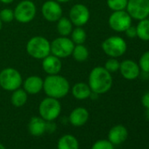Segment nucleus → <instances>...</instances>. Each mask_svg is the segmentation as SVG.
<instances>
[{
  "label": "nucleus",
  "mask_w": 149,
  "mask_h": 149,
  "mask_svg": "<svg viewBox=\"0 0 149 149\" xmlns=\"http://www.w3.org/2000/svg\"><path fill=\"white\" fill-rule=\"evenodd\" d=\"M88 84L93 93L102 95L107 93L111 89L113 78L111 74L104 67L97 66L89 74Z\"/></svg>",
  "instance_id": "f257e3e1"
},
{
  "label": "nucleus",
  "mask_w": 149,
  "mask_h": 149,
  "mask_svg": "<svg viewBox=\"0 0 149 149\" xmlns=\"http://www.w3.org/2000/svg\"><path fill=\"white\" fill-rule=\"evenodd\" d=\"M70 88L68 80L60 74H47L43 82V91L47 97L56 99L65 97L69 93Z\"/></svg>",
  "instance_id": "f03ea898"
},
{
  "label": "nucleus",
  "mask_w": 149,
  "mask_h": 149,
  "mask_svg": "<svg viewBox=\"0 0 149 149\" xmlns=\"http://www.w3.org/2000/svg\"><path fill=\"white\" fill-rule=\"evenodd\" d=\"M26 51L30 57L35 60H43L51 54L50 41L40 35L33 36L26 42Z\"/></svg>",
  "instance_id": "7ed1b4c3"
},
{
  "label": "nucleus",
  "mask_w": 149,
  "mask_h": 149,
  "mask_svg": "<svg viewBox=\"0 0 149 149\" xmlns=\"http://www.w3.org/2000/svg\"><path fill=\"white\" fill-rule=\"evenodd\" d=\"M23 84L21 73L14 68H6L0 71V87L6 91H14Z\"/></svg>",
  "instance_id": "20e7f679"
},
{
  "label": "nucleus",
  "mask_w": 149,
  "mask_h": 149,
  "mask_svg": "<svg viewBox=\"0 0 149 149\" xmlns=\"http://www.w3.org/2000/svg\"><path fill=\"white\" fill-rule=\"evenodd\" d=\"M103 52L109 57L118 58L124 55L127 50L126 41L120 36H110L101 45Z\"/></svg>",
  "instance_id": "39448f33"
},
{
  "label": "nucleus",
  "mask_w": 149,
  "mask_h": 149,
  "mask_svg": "<svg viewBox=\"0 0 149 149\" xmlns=\"http://www.w3.org/2000/svg\"><path fill=\"white\" fill-rule=\"evenodd\" d=\"M61 112L59 99L47 97L39 104V114L46 121H54Z\"/></svg>",
  "instance_id": "423d86ee"
},
{
  "label": "nucleus",
  "mask_w": 149,
  "mask_h": 149,
  "mask_svg": "<svg viewBox=\"0 0 149 149\" xmlns=\"http://www.w3.org/2000/svg\"><path fill=\"white\" fill-rule=\"evenodd\" d=\"M14 19L21 24H28L32 22L37 14V7L33 1L22 0L13 10Z\"/></svg>",
  "instance_id": "0eeeda50"
},
{
  "label": "nucleus",
  "mask_w": 149,
  "mask_h": 149,
  "mask_svg": "<svg viewBox=\"0 0 149 149\" xmlns=\"http://www.w3.org/2000/svg\"><path fill=\"white\" fill-rule=\"evenodd\" d=\"M74 44L69 37L59 36L50 42L51 54L60 59L71 56Z\"/></svg>",
  "instance_id": "6e6552de"
},
{
  "label": "nucleus",
  "mask_w": 149,
  "mask_h": 149,
  "mask_svg": "<svg viewBox=\"0 0 149 149\" xmlns=\"http://www.w3.org/2000/svg\"><path fill=\"white\" fill-rule=\"evenodd\" d=\"M132 19L128 13L124 11L112 12L108 19V24L111 29L117 33H125V31L132 25Z\"/></svg>",
  "instance_id": "1a4fd4ad"
},
{
  "label": "nucleus",
  "mask_w": 149,
  "mask_h": 149,
  "mask_svg": "<svg viewBox=\"0 0 149 149\" xmlns=\"http://www.w3.org/2000/svg\"><path fill=\"white\" fill-rule=\"evenodd\" d=\"M125 11L133 19H147L149 16V0H128Z\"/></svg>",
  "instance_id": "9d476101"
},
{
  "label": "nucleus",
  "mask_w": 149,
  "mask_h": 149,
  "mask_svg": "<svg viewBox=\"0 0 149 149\" xmlns=\"http://www.w3.org/2000/svg\"><path fill=\"white\" fill-rule=\"evenodd\" d=\"M68 18L74 26H84L91 19V12L84 4H74L70 8Z\"/></svg>",
  "instance_id": "9b49d317"
},
{
  "label": "nucleus",
  "mask_w": 149,
  "mask_h": 149,
  "mask_svg": "<svg viewBox=\"0 0 149 149\" xmlns=\"http://www.w3.org/2000/svg\"><path fill=\"white\" fill-rule=\"evenodd\" d=\"M41 14L47 21L57 22L63 15V10L55 0H47L41 6Z\"/></svg>",
  "instance_id": "f8f14e48"
},
{
  "label": "nucleus",
  "mask_w": 149,
  "mask_h": 149,
  "mask_svg": "<svg viewBox=\"0 0 149 149\" xmlns=\"http://www.w3.org/2000/svg\"><path fill=\"white\" fill-rule=\"evenodd\" d=\"M121 76L128 81H133L140 76V68L139 64L130 59L124 60L120 62L119 69Z\"/></svg>",
  "instance_id": "ddd939ff"
},
{
  "label": "nucleus",
  "mask_w": 149,
  "mask_h": 149,
  "mask_svg": "<svg viewBox=\"0 0 149 149\" xmlns=\"http://www.w3.org/2000/svg\"><path fill=\"white\" fill-rule=\"evenodd\" d=\"M44 79L40 76L33 74L23 80V89L28 95H36L43 91Z\"/></svg>",
  "instance_id": "4468645a"
},
{
  "label": "nucleus",
  "mask_w": 149,
  "mask_h": 149,
  "mask_svg": "<svg viewBox=\"0 0 149 149\" xmlns=\"http://www.w3.org/2000/svg\"><path fill=\"white\" fill-rule=\"evenodd\" d=\"M42 61L41 67L43 71L47 74H60L62 68L61 59L56 57L55 55L50 54L45 57Z\"/></svg>",
  "instance_id": "2eb2a0df"
},
{
  "label": "nucleus",
  "mask_w": 149,
  "mask_h": 149,
  "mask_svg": "<svg viewBox=\"0 0 149 149\" xmlns=\"http://www.w3.org/2000/svg\"><path fill=\"white\" fill-rule=\"evenodd\" d=\"M90 113L88 110L84 107L74 108L69 114L68 120L70 124L76 127H80L84 125L89 120Z\"/></svg>",
  "instance_id": "dca6fc26"
},
{
  "label": "nucleus",
  "mask_w": 149,
  "mask_h": 149,
  "mask_svg": "<svg viewBox=\"0 0 149 149\" xmlns=\"http://www.w3.org/2000/svg\"><path fill=\"white\" fill-rule=\"evenodd\" d=\"M128 137V131L126 127L122 125H117L111 128L108 132V140L112 145H120L126 140Z\"/></svg>",
  "instance_id": "f3484780"
},
{
  "label": "nucleus",
  "mask_w": 149,
  "mask_h": 149,
  "mask_svg": "<svg viewBox=\"0 0 149 149\" xmlns=\"http://www.w3.org/2000/svg\"><path fill=\"white\" fill-rule=\"evenodd\" d=\"M73 97L77 100H85L90 98L92 91L88 84V83L79 82L74 84L72 88H70Z\"/></svg>",
  "instance_id": "a211bd4d"
},
{
  "label": "nucleus",
  "mask_w": 149,
  "mask_h": 149,
  "mask_svg": "<svg viewBox=\"0 0 149 149\" xmlns=\"http://www.w3.org/2000/svg\"><path fill=\"white\" fill-rule=\"evenodd\" d=\"M47 121L41 117H33L28 123V131L31 135L39 137L46 132Z\"/></svg>",
  "instance_id": "6ab92c4d"
},
{
  "label": "nucleus",
  "mask_w": 149,
  "mask_h": 149,
  "mask_svg": "<svg viewBox=\"0 0 149 149\" xmlns=\"http://www.w3.org/2000/svg\"><path fill=\"white\" fill-rule=\"evenodd\" d=\"M57 149H79L78 139L74 135L65 134L59 139Z\"/></svg>",
  "instance_id": "aec40b11"
},
{
  "label": "nucleus",
  "mask_w": 149,
  "mask_h": 149,
  "mask_svg": "<svg viewBox=\"0 0 149 149\" xmlns=\"http://www.w3.org/2000/svg\"><path fill=\"white\" fill-rule=\"evenodd\" d=\"M74 28V25L70 21L68 17H61L56 22V30L60 36L69 37L72 30Z\"/></svg>",
  "instance_id": "412c9836"
},
{
  "label": "nucleus",
  "mask_w": 149,
  "mask_h": 149,
  "mask_svg": "<svg viewBox=\"0 0 149 149\" xmlns=\"http://www.w3.org/2000/svg\"><path fill=\"white\" fill-rule=\"evenodd\" d=\"M28 100V94L23 88H19L13 91L11 96V103L15 107H22L24 106Z\"/></svg>",
  "instance_id": "4be33fe9"
},
{
  "label": "nucleus",
  "mask_w": 149,
  "mask_h": 149,
  "mask_svg": "<svg viewBox=\"0 0 149 149\" xmlns=\"http://www.w3.org/2000/svg\"><path fill=\"white\" fill-rule=\"evenodd\" d=\"M71 56L77 62H84L88 60L90 56V52L88 47L84 44L74 45Z\"/></svg>",
  "instance_id": "5701e85b"
},
{
  "label": "nucleus",
  "mask_w": 149,
  "mask_h": 149,
  "mask_svg": "<svg viewBox=\"0 0 149 149\" xmlns=\"http://www.w3.org/2000/svg\"><path fill=\"white\" fill-rule=\"evenodd\" d=\"M137 37L143 41H149V19H144L139 20L136 26Z\"/></svg>",
  "instance_id": "b1692460"
},
{
  "label": "nucleus",
  "mask_w": 149,
  "mask_h": 149,
  "mask_svg": "<svg viewBox=\"0 0 149 149\" xmlns=\"http://www.w3.org/2000/svg\"><path fill=\"white\" fill-rule=\"evenodd\" d=\"M69 36L74 45L84 44L87 40V33L83 26H76L73 28Z\"/></svg>",
  "instance_id": "393cba45"
},
{
  "label": "nucleus",
  "mask_w": 149,
  "mask_h": 149,
  "mask_svg": "<svg viewBox=\"0 0 149 149\" xmlns=\"http://www.w3.org/2000/svg\"><path fill=\"white\" fill-rule=\"evenodd\" d=\"M128 0H106V5L112 12L124 11L126 9Z\"/></svg>",
  "instance_id": "a878e982"
},
{
  "label": "nucleus",
  "mask_w": 149,
  "mask_h": 149,
  "mask_svg": "<svg viewBox=\"0 0 149 149\" xmlns=\"http://www.w3.org/2000/svg\"><path fill=\"white\" fill-rule=\"evenodd\" d=\"M119 65H120V62L118 61V60L117 58H112V57H110L104 63V68L109 71L111 74H113V73H116L117 71H118L119 69Z\"/></svg>",
  "instance_id": "bb28decb"
},
{
  "label": "nucleus",
  "mask_w": 149,
  "mask_h": 149,
  "mask_svg": "<svg viewBox=\"0 0 149 149\" xmlns=\"http://www.w3.org/2000/svg\"><path fill=\"white\" fill-rule=\"evenodd\" d=\"M0 19L4 23H11L14 19V12L10 8H4L0 11Z\"/></svg>",
  "instance_id": "cd10ccee"
},
{
  "label": "nucleus",
  "mask_w": 149,
  "mask_h": 149,
  "mask_svg": "<svg viewBox=\"0 0 149 149\" xmlns=\"http://www.w3.org/2000/svg\"><path fill=\"white\" fill-rule=\"evenodd\" d=\"M139 66L140 71L145 73H149V50L142 54L139 60Z\"/></svg>",
  "instance_id": "c85d7f7f"
},
{
  "label": "nucleus",
  "mask_w": 149,
  "mask_h": 149,
  "mask_svg": "<svg viewBox=\"0 0 149 149\" xmlns=\"http://www.w3.org/2000/svg\"><path fill=\"white\" fill-rule=\"evenodd\" d=\"M91 149H114V145H112L109 140L99 139L92 145Z\"/></svg>",
  "instance_id": "c756f323"
},
{
  "label": "nucleus",
  "mask_w": 149,
  "mask_h": 149,
  "mask_svg": "<svg viewBox=\"0 0 149 149\" xmlns=\"http://www.w3.org/2000/svg\"><path fill=\"white\" fill-rule=\"evenodd\" d=\"M125 35L128 37V38H131V39H133V38H136L137 37V31H136V26L131 25L125 31Z\"/></svg>",
  "instance_id": "7c9ffc66"
},
{
  "label": "nucleus",
  "mask_w": 149,
  "mask_h": 149,
  "mask_svg": "<svg viewBox=\"0 0 149 149\" xmlns=\"http://www.w3.org/2000/svg\"><path fill=\"white\" fill-rule=\"evenodd\" d=\"M141 104L142 105L146 108L148 109L149 108V91L145 93L142 97H141Z\"/></svg>",
  "instance_id": "2f4dec72"
},
{
  "label": "nucleus",
  "mask_w": 149,
  "mask_h": 149,
  "mask_svg": "<svg viewBox=\"0 0 149 149\" xmlns=\"http://www.w3.org/2000/svg\"><path fill=\"white\" fill-rule=\"evenodd\" d=\"M56 129V125L54 123V121H47L46 125V132H54Z\"/></svg>",
  "instance_id": "473e14b6"
},
{
  "label": "nucleus",
  "mask_w": 149,
  "mask_h": 149,
  "mask_svg": "<svg viewBox=\"0 0 149 149\" xmlns=\"http://www.w3.org/2000/svg\"><path fill=\"white\" fill-rule=\"evenodd\" d=\"M14 1H15V0H0V3H2L4 5H11Z\"/></svg>",
  "instance_id": "72a5a7b5"
},
{
  "label": "nucleus",
  "mask_w": 149,
  "mask_h": 149,
  "mask_svg": "<svg viewBox=\"0 0 149 149\" xmlns=\"http://www.w3.org/2000/svg\"><path fill=\"white\" fill-rule=\"evenodd\" d=\"M55 1L60 3V4H67V3L70 2L71 0H55Z\"/></svg>",
  "instance_id": "f704fd0d"
},
{
  "label": "nucleus",
  "mask_w": 149,
  "mask_h": 149,
  "mask_svg": "<svg viewBox=\"0 0 149 149\" xmlns=\"http://www.w3.org/2000/svg\"><path fill=\"white\" fill-rule=\"evenodd\" d=\"M146 118L149 120V108L146 109Z\"/></svg>",
  "instance_id": "c9c22d12"
},
{
  "label": "nucleus",
  "mask_w": 149,
  "mask_h": 149,
  "mask_svg": "<svg viewBox=\"0 0 149 149\" xmlns=\"http://www.w3.org/2000/svg\"><path fill=\"white\" fill-rule=\"evenodd\" d=\"M0 149H6V146L2 143H0Z\"/></svg>",
  "instance_id": "e433bc0d"
},
{
  "label": "nucleus",
  "mask_w": 149,
  "mask_h": 149,
  "mask_svg": "<svg viewBox=\"0 0 149 149\" xmlns=\"http://www.w3.org/2000/svg\"><path fill=\"white\" fill-rule=\"evenodd\" d=\"M2 27H3V22L1 21V19H0V31L2 30Z\"/></svg>",
  "instance_id": "4c0bfd02"
},
{
  "label": "nucleus",
  "mask_w": 149,
  "mask_h": 149,
  "mask_svg": "<svg viewBox=\"0 0 149 149\" xmlns=\"http://www.w3.org/2000/svg\"><path fill=\"white\" fill-rule=\"evenodd\" d=\"M31 1H33V0H31Z\"/></svg>",
  "instance_id": "58836bf2"
},
{
  "label": "nucleus",
  "mask_w": 149,
  "mask_h": 149,
  "mask_svg": "<svg viewBox=\"0 0 149 149\" xmlns=\"http://www.w3.org/2000/svg\"><path fill=\"white\" fill-rule=\"evenodd\" d=\"M0 89H1V87H0Z\"/></svg>",
  "instance_id": "ea45409f"
}]
</instances>
